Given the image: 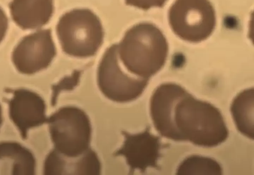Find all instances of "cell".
Segmentation results:
<instances>
[{
  "instance_id": "1",
  "label": "cell",
  "mask_w": 254,
  "mask_h": 175,
  "mask_svg": "<svg viewBox=\"0 0 254 175\" xmlns=\"http://www.w3.org/2000/svg\"><path fill=\"white\" fill-rule=\"evenodd\" d=\"M150 111L157 131L170 140L213 147L228 137L220 111L175 83H163L156 88L151 98Z\"/></svg>"
},
{
  "instance_id": "2",
  "label": "cell",
  "mask_w": 254,
  "mask_h": 175,
  "mask_svg": "<svg viewBox=\"0 0 254 175\" xmlns=\"http://www.w3.org/2000/svg\"><path fill=\"white\" fill-rule=\"evenodd\" d=\"M168 50L162 31L148 22L132 26L118 44L119 58L124 67L132 74L148 79L163 67Z\"/></svg>"
},
{
  "instance_id": "3",
  "label": "cell",
  "mask_w": 254,
  "mask_h": 175,
  "mask_svg": "<svg viewBox=\"0 0 254 175\" xmlns=\"http://www.w3.org/2000/svg\"><path fill=\"white\" fill-rule=\"evenodd\" d=\"M56 29L63 51L74 57L94 56L103 40L99 18L87 8L74 9L65 13L60 18Z\"/></svg>"
},
{
  "instance_id": "4",
  "label": "cell",
  "mask_w": 254,
  "mask_h": 175,
  "mask_svg": "<svg viewBox=\"0 0 254 175\" xmlns=\"http://www.w3.org/2000/svg\"><path fill=\"white\" fill-rule=\"evenodd\" d=\"M55 149L67 156H78L89 149L91 126L80 109H60L47 120Z\"/></svg>"
},
{
  "instance_id": "5",
  "label": "cell",
  "mask_w": 254,
  "mask_h": 175,
  "mask_svg": "<svg viewBox=\"0 0 254 175\" xmlns=\"http://www.w3.org/2000/svg\"><path fill=\"white\" fill-rule=\"evenodd\" d=\"M168 19L178 36L192 43L207 39L216 25L215 10L208 0H176L169 9Z\"/></svg>"
},
{
  "instance_id": "6",
  "label": "cell",
  "mask_w": 254,
  "mask_h": 175,
  "mask_svg": "<svg viewBox=\"0 0 254 175\" xmlns=\"http://www.w3.org/2000/svg\"><path fill=\"white\" fill-rule=\"evenodd\" d=\"M99 87L109 99L126 102L138 97L148 84V79L137 76L128 71L121 63L118 44L108 48L101 59L97 73Z\"/></svg>"
},
{
  "instance_id": "7",
  "label": "cell",
  "mask_w": 254,
  "mask_h": 175,
  "mask_svg": "<svg viewBox=\"0 0 254 175\" xmlns=\"http://www.w3.org/2000/svg\"><path fill=\"white\" fill-rule=\"evenodd\" d=\"M56 54L51 30L45 29L23 38L14 49L12 59L19 72L32 74L47 67Z\"/></svg>"
},
{
  "instance_id": "8",
  "label": "cell",
  "mask_w": 254,
  "mask_h": 175,
  "mask_svg": "<svg viewBox=\"0 0 254 175\" xmlns=\"http://www.w3.org/2000/svg\"><path fill=\"white\" fill-rule=\"evenodd\" d=\"M46 106L42 98L32 91L19 89L13 93L9 104L10 117L23 138L28 130L46 120Z\"/></svg>"
},
{
  "instance_id": "9",
  "label": "cell",
  "mask_w": 254,
  "mask_h": 175,
  "mask_svg": "<svg viewBox=\"0 0 254 175\" xmlns=\"http://www.w3.org/2000/svg\"><path fill=\"white\" fill-rule=\"evenodd\" d=\"M161 145L159 137L146 129L140 133L127 135L119 153L125 157L130 167L144 171L158 167Z\"/></svg>"
},
{
  "instance_id": "10",
  "label": "cell",
  "mask_w": 254,
  "mask_h": 175,
  "mask_svg": "<svg viewBox=\"0 0 254 175\" xmlns=\"http://www.w3.org/2000/svg\"><path fill=\"white\" fill-rule=\"evenodd\" d=\"M100 164L90 149L77 156L64 155L55 149L47 156L44 165L45 175H98Z\"/></svg>"
},
{
  "instance_id": "11",
  "label": "cell",
  "mask_w": 254,
  "mask_h": 175,
  "mask_svg": "<svg viewBox=\"0 0 254 175\" xmlns=\"http://www.w3.org/2000/svg\"><path fill=\"white\" fill-rule=\"evenodd\" d=\"M9 7L13 21L24 29L43 26L54 12L53 0H12Z\"/></svg>"
},
{
  "instance_id": "12",
  "label": "cell",
  "mask_w": 254,
  "mask_h": 175,
  "mask_svg": "<svg viewBox=\"0 0 254 175\" xmlns=\"http://www.w3.org/2000/svg\"><path fill=\"white\" fill-rule=\"evenodd\" d=\"M36 161L32 152L20 144L0 142V175H34Z\"/></svg>"
},
{
  "instance_id": "13",
  "label": "cell",
  "mask_w": 254,
  "mask_h": 175,
  "mask_svg": "<svg viewBox=\"0 0 254 175\" xmlns=\"http://www.w3.org/2000/svg\"><path fill=\"white\" fill-rule=\"evenodd\" d=\"M254 88L240 92L233 100L230 111L238 130L243 135L254 139Z\"/></svg>"
},
{
  "instance_id": "14",
  "label": "cell",
  "mask_w": 254,
  "mask_h": 175,
  "mask_svg": "<svg viewBox=\"0 0 254 175\" xmlns=\"http://www.w3.org/2000/svg\"><path fill=\"white\" fill-rule=\"evenodd\" d=\"M222 168L218 162L209 157L193 155L185 159L177 169V175L222 174Z\"/></svg>"
},
{
  "instance_id": "15",
  "label": "cell",
  "mask_w": 254,
  "mask_h": 175,
  "mask_svg": "<svg viewBox=\"0 0 254 175\" xmlns=\"http://www.w3.org/2000/svg\"><path fill=\"white\" fill-rule=\"evenodd\" d=\"M167 0H125L127 5L143 10L154 7H161Z\"/></svg>"
},
{
  "instance_id": "16",
  "label": "cell",
  "mask_w": 254,
  "mask_h": 175,
  "mask_svg": "<svg viewBox=\"0 0 254 175\" xmlns=\"http://www.w3.org/2000/svg\"><path fill=\"white\" fill-rule=\"evenodd\" d=\"M8 26V20L4 11L0 7V43L3 39Z\"/></svg>"
},
{
  "instance_id": "17",
  "label": "cell",
  "mask_w": 254,
  "mask_h": 175,
  "mask_svg": "<svg viewBox=\"0 0 254 175\" xmlns=\"http://www.w3.org/2000/svg\"><path fill=\"white\" fill-rule=\"evenodd\" d=\"M2 121V111H1V108L0 105V127L1 125Z\"/></svg>"
}]
</instances>
